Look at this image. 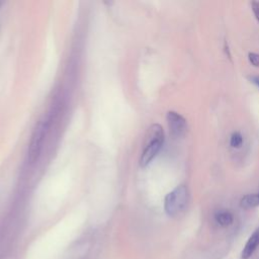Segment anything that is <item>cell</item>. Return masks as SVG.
I'll use <instances>...</instances> for the list:
<instances>
[{
  "label": "cell",
  "instance_id": "obj_2",
  "mask_svg": "<svg viewBox=\"0 0 259 259\" xmlns=\"http://www.w3.org/2000/svg\"><path fill=\"white\" fill-rule=\"evenodd\" d=\"M189 201L187 186L181 184L170 191L164 199V209L169 217H177L183 212Z\"/></svg>",
  "mask_w": 259,
  "mask_h": 259
},
{
  "label": "cell",
  "instance_id": "obj_11",
  "mask_svg": "<svg viewBox=\"0 0 259 259\" xmlns=\"http://www.w3.org/2000/svg\"><path fill=\"white\" fill-rule=\"evenodd\" d=\"M249 79L253 84H255L259 88V76H251Z\"/></svg>",
  "mask_w": 259,
  "mask_h": 259
},
{
  "label": "cell",
  "instance_id": "obj_7",
  "mask_svg": "<svg viewBox=\"0 0 259 259\" xmlns=\"http://www.w3.org/2000/svg\"><path fill=\"white\" fill-rule=\"evenodd\" d=\"M240 205L246 209L258 206L259 205V192L247 194V195L243 196L240 200Z\"/></svg>",
  "mask_w": 259,
  "mask_h": 259
},
{
  "label": "cell",
  "instance_id": "obj_10",
  "mask_svg": "<svg viewBox=\"0 0 259 259\" xmlns=\"http://www.w3.org/2000/svg\"><path fill=\"white\" fill-rule=\"evenodd\" d=\"M251 5H252V11L255 15V18L259 22V2L258 1H253Z\"/></svg>",
  "mask_w": 259,
  "mask_h": 259
},
{
  "label": "cell",
  "instance_id": "obj_4",
  "mask_svg": "<svg viewBox=\"0 0 259 259\" xmlns=\"http://www.w3.org/2000/svg\"><path fill=\"white\" fill-rule=\"evenodd\" d=\"M167 122L171 135L175 138L182 137L187 128L186 119L176 111H169L167 113Z\"/></svg>",
  "mask_w": 259,
  "mask_h": 259
},
{
  "label": "cell",
  "instance_id": "obj_1",
  "mask_svg": "<svg viewBox=\"0 0 259 259\" xmlns=\"http://www.w3.org/2000/svg\"><path fill=\"white\" fill-rule=\"evenodd\" d=\"M164 144V131L160 124H153L148 132L147 142L141 154L140 165L147 166L161 151Z\"/></svg>",
  "mask_w": 259,
  "mask_h": 259
},
{
  "label": "cell",
  "instance_id": "obj_5",
  "mask_svg": "<svg viewBox=\"0 0 259 259\" xmlns=\"http://www.w3.org/2000/svg\"><path fill=\"white\" fill-rule=\"evenodd\" d=\"M259 247V227L253 232V234L249 237L248 241L245 244V247L242 251V258L249 259L255 250Z\"/></svg>",
  "mask_w": 259,
  "mask_h": 259
},
{
  "label": "cell",
  "instance_id": "obj_9",
  "mask_svg": "<svg viewBox=\"0 0 259 259\" xmlns=\"http://www.w3.org/2000/svg\"><path fill=\"white\" fill-rule=\"evenodd\" d=\"M248 59H249V62H250L254 67H259V54H256V53H249V54H248Z\"/></svg>",
  "mask_w": 259,
  "mask_h": 259
},
{
  "label": "cell",
  "instance_id": "obj_8",
  "mask_svg": "<svg viewBox=\"0 0 259 259\" xmlns=\"http://www.w3.org/2000/svg\"><path fill=\"white\" fill-rule=\"evenodd\" d=\"M243 144V137L240 133L238 132H235L231 135V138H230V145L232 148H240Z\"/></svg>",
  "mask_w": 259,
  "mask_h": 259
},
{
  "label": "cell",
  "instance_id": "obj_3",
  "mask_svg": "<svg viewBox=\"0 0 259 259\" xmlns=\"http://www.w3.org/2000/svg\"><path fill=\"white\" fill-rule=\"evenodd\" d=\"M48 127V121H39L32 132L28 146V160L30 163H35L39 158Z\"/></svg>",
  "mask_w": 259,
  "mask_h": 259
},
{
  "label": "cell",
  "instance_id": "obj_6",
  "mask_svg": "<svg viewBox=\"0 0 259 259\" xmlns=\"http://www.w3.org/2000/svg\"><path fill=\"white\" fill-rule=\"evenodd\" d=\"M214 221L221 227H229L230 225L233 224L234 217L231 211L223 209V210H219L214 213Z\"/></svg>",
  "mask_w": 259,
  "mask_h": 259
}]
</instances>
